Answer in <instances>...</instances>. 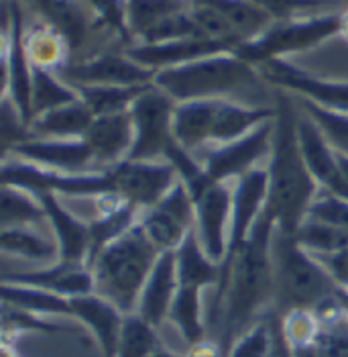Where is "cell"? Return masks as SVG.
<instances>
[{
	"instance_id": "1",
	"label": "cell",
	"mask_w": 348,
	"mask_h": 357,
	"mask_svg": "<svg viewBox=\"0 0 348 357\" xmlns=\"http://www.w3.org/2000/svg\"><path fill=\"white\" fill-rule=\"evenodd\" d=\"M273 233L275 225L263 213L242 248L220 266L210 321L218 323V343L224 354L244 331L263 319L261 312L273 304Z\"/></svg>"
},
{
	"instance_id": "2",
	"label": "cell",
	"mask_w": 348,
	"mask_h": 357,
	"mask_svg": "<svg viewBox=\"0 0 348 357\" xmlns=\"http://www.w3.org/2000/svg\"><path fill=\"white\" fill-rule=\"evenodd\" d=\"M297 119L299 112L294 105L287 98H281L273 116L271 153L265 165L269 192L263 213L273 220L275 229L285 235L297 233L301 222L308 219L312 202L322 190L303 160Z\"/></svg>"
},
{
	"instance_id": "3",
	"label": "cell",
	"mask_w": 348,
	"mask_h": 357,
	"mask_svg": "<svg viewBox=\"0 0 348 357\" xmlns=\"http://www.w3.org/2000/svg\"><path fill=\"white\" fill-rule=\"evenodd\" d=\"M159 255V249L151 243L141 222H136L90 261L94 292L118 306L125 314H133Z\"/></svg>"
},
{
	"instance_id": "4",
	"label": "cell",
	"mask_w": 348,
	"mask_h": 357,
	"mask_svg": "<svg viewBox=\"0 0 348 357\" xmlns=\"http://www.w3.org/2000/svg\"><path fill=\"white\" fill-rule=\"evenodd\" d=\"M271 253L275 274V314L281 317L297 308L314 310L326 298L340 292L324 266L299 245L295 235H285L275 229Z\"/></svg>"
},
{
	"instance_id": "5",
	"label": "cell",
	"mask_w": 348,
	"mask_h": 357,
	"mask_svg": "<svg viewBox=\"0 0 348 357\" xmlns=\"http://www.w3.org/2000/svg\"><path fill=\"white\" fill-rule=\"evenodd\" d=\"M259 70L235 52L216 54L155 72L153 84L175 102L222 98L237 90L255 88Z\"/></svg>"
},
{
	"instance_id": "6",
	"label": "cell",
	"mask_w": 348,
	"mask_h": 357,
	"mask_svg": "<svg viewBox=\"0 0 348 357\" xmlns=\"http://www.w3.org/2000/svg\"><path fill=\"white\" fill-rule=\"evenodd\" d=\"M340 15L342 13H322L273 21L261 35L241 43L235 54L253 66H261L271 59H283V55L306 52L340 35Z\"/></svg>"
},
{
	"instance_id": "7",
	"label": "cell",
	"mask_w": 348,
	"mask_h": 357,
	"mask_svg": "<svg viewBox=\"0 0 348 357\" xmlns=\"http://www.w3.org/2000/svg\"><path fill=\"white\" fill-rule=\"evenodd\" d=\"M175 100L151 84L131 107L134 141L127 160L157 162L165 160L169 149L177 145L173 135V110Z\"/></svg>"
},
{
	"instance_id": "8",
	"label": "cell",
	"mask_w": 348,
	"mask_h": 357,
	"mask_svg": "<svg viewBox=\"0 0 348 357\" xmlns=\"http://www.w3.org/2000/svg\"><path fill=\"white\" fill-rule=\"evenodd\" d=\"M129 31L136 45L204 37L193 21V0H127Z\"/></svg>"
},
{
	"instance_id": "9",
	"label": "cell",
	"mask_w": 348,
	"mask_h": 357,
	"mask_svg": "<svg viewBox=\"0 0 348 357\" xmlns=\"http://www.w3.org/2000/svg\"><path fill=\"white\" fill-rule=\"evenodd\" d=\"M139 222L161 253L177 251L186 237L196 229V202L188 186L177 180L161 196L157 204L141 211Z\"/></svg>"
},
{
	"instance_id": "10",
	"label": "cell",
	"mask_w": 348,
	"mask_h": 357,
	"mask_svg": "<svg viewBox=\"0 0 348 357\" xmlns=\"http://www.w3.org/2000/svg\"><path fill=\"white\" fill-rule=\"evenodd\" d=\"M2 66H4V96L19 109L25 125H31V80L33 68L25 52V17L17 0L4 4L2 33Z\"/></svg>"
},
{
	"instance_id": "11",
	"label": "cell",
	"mask_w": 348,
	"mask_h": 357,
	"mask_svg": "<svg viewBox=\"0 0 348 357\" xmlns=\"http://www.w3.org/2000/svg\"><path fill=\"white\" fill-rule=\"evenodd\" d=\"M271 137L273 119L265 121L241 139L204 149V155L196 158L204 165V172L210 182H230L255 167H261L259 164L271 153Z\"/></svg>"
},
{
	"instance_id": "12",
	"label": "cell",
	"mask_w": 348,
	"mask_h": 357,
	"mask_svg": "<svg viewBox=\"0 0 348 357\" xmlns=\"http://www.w3.org/2000/svg\"><path fill=\"white\" fill-rule=\"evenodd\" d=\"M17 158L59 174H92L102 169L86 139H29L6 151L4 158Z\"/></svg>"
},
{
	"instance_id": "13",
	"label": "cell",
	"mask_w": 348,
	"mask_h": 357,
	"mask_svg": "<svg viewBox=\"0 0 348 357\" xmlns=\"http://www.w3.org/2000/svg\"><path fill=\"white\" fill-rule=\"evenodd\" d=\"M196 202V235L206 255L222 266L232 220V188L228 182H214L193 198Z\"/></svg>"
},
{
	"instance_id": "14",
	"label": "cell",
	"mask_w": 348,
	"mask_h": 357,
	"mask_svg": "<svg viewBox=\"0 0 348 357\" xmlns=\"http://www.w3.org/2000/svg\"><path fill=\"white\" fill-rule=\"evenodd\" d=\"M259 74L267 82L297 92L301 98H308L324 109L348 112V82L322 80L295 68L285 59H271L261 63Z\"/></svg>"
},
{
	"instance_id": "15",
	"label": "cell",
	"mask_w": 348,
	"mask_h": 357,
	"mask_svg": "<svg viewBox=\"0 0 348 357\" xmlns=\"http://www.w3.org/2000/svg\"><path fill=\"white\" fill-rule=\"evenodd\" d=\"M70 86L88 84V86H145L153 84L155 70H149L136 63L129 55L104 54L90 57L80 63H70L57 74Z\"/></svg>"
},
{
	"instance_id": "16",
	"label": "cell",
	"mask_w": 348,
	"mask_h": 357,
	"mask_svg": "<svg viewBox=\"0 0 348 357\" xmlns=\"http://www.w3.org/2000/svg\"><path fill=\"white\" fill-rule=\"evenodd\" d=\"M269 192V176L265 167H255L241 178L235 180L232 186V220H230V237H228V251L226 259H230L242 243L248 239L255 222L265 211ZM222 261V264H224Z\"/></svg>"
},
{
	"instance_id": "17",
	"label": "cell",
	"mask_w": 348,
	"mask_h": 357,
	"mask_svg": "<svg viewBox=\"0 0 348 357\" xmlns=\"http://www.w3.org/2000/svg\"><path fill=\"white\" fill-rule=\"evenodd\" d=\"M297 135H299V147H301L303 160L310 167L312 176L316 178V182L320 184L322 190H328L348 200V186L340 169L338 151L328 143L320 127L303 110L299 112V119H297Z\"/></svg>"
},
{
	"instance_id": "18",
	"label": "cell",
	"mask_w": 348,
	"mask_h": 357,
	"mask_svg": "<svg viewBox=\"0 0 348 357\" xmlns=\"http://www.w3.org/2000/svg\"><path fill=\"white\" fill-rule=\"evenodd\" d=\"M235 50L237 45L228 41L206 39V37H186V39H173V41H163V43H151V45H131L127 50V55L136 63L159 72L165 68L184 66L189 61L208 57V55L226 54Z\"/></svg>"
},
{
	"instance_id": "19",
	"label": "cell",
	"mask_w": 348,
	"mask_h": 357,
	"mask_svg": "<svg viewBox=\"0 0 348 357\" xmlns=\"http://www.w3.org/2000/svg\"><path fill=\"white\" fill-rule=\"evenodd\" d=\"M43 202V208L47 213L49 227L54 231V237L59 243V261L68 264H88L90 261V225L76 217L74 211H70L59 196L54 192L37 194Z\"/></svg>"
},
{
	"instance_id": "20",
	"label": "cell",
	"mask_w": 348,
	"mask_h": 357,
	"mask_svg": "<svg viewBox=\"0 0 348 357\" xmlns=\"http://www.w3.org/2000/svg\"><path fill=\"white\" fill-rule=\"evenodd\" d=\"M70 308H72V319L80 321L94 335V339L102 349V356L116 357L118 339L127 314L96 292L70 298Z\"/></svg>"
},
{
	"instance_id": "21",
	"label": "cell",
	"mask_w": 348,
	"mask_h": 357,
	"mask_svg": "<svg viewBox=\"0 0 348 357\" xmlns=\"http://www.w3.org/2000/svg\"><path fill=\"white\" fill-rule=\"evenodd\" d=\"M84 139L92 147L102 169H110L112 165L125 162L131 153L134 141L131 110L96 116Z\"/></svg>"
},
{
	"instance_id": "22",
	"label": "cell",
	"mask_w": 348,
	"mask_h": 357,
	"mask_svg": "<svg viewBox=\"0 0 348 357\" xmlns=\"http://www.w3.org/2000/svg\"><path fill=\"white\" fill-rule=\"evenodd\" d=\"M2 282H15L43 288L63 298H74L94 292V275L88 264H68L55 261L52 266H43L39 270H29L19 274H6Z\"/></svg>"
},
{
	"instance_id": "23",
	"label": "cell",
	"mask_w": 348,
	"mask_h": 357,
	"mask_svg": "<svg viewBox=\"0 0 348 357\" xmlns=\"http://www.w3.org/2000/svg\"><path fill=\"white\" fill-rule=\"evenodd\" d=\"M177 288H180V280H177L175 251L161 253L141 292V298L136 304V314L145 319L149 325L159 329L169 319V310L175 301Z\"/></svg>"
},
{
	"instance_id": "24",
	"label": "cell",
	"mask_w": 348,
	"mask_h": 357,
	"mask_svg": "<svg viewBox=\"0 0 348 357\" xmlns=\"http://www.w3.org/2000/svg\"><path fill=\"white\" fill-rule=\"evenodd\" d=\"M49 225H25V227H8L0 233V248L8 255H17L29 261L43 266H52L59 261V243L55 237L45 233Z\"/></svg>"
},
{
	"instance_id": "25",
	"label": "cell",
	"mask_w": 348,
	"mask_h": 357,
	"mask_svg": "<svg viewBox=\"0 0 348 357\" xmlns=\"http://www.w3.org/2000/svg\"><path fill=\"white\" fill-rule=\"evenodd\" d=\"M25 52L31 68H41L54 74H59L65 66L72 63L70 43L45 21H37L31 27H25Z\"/></svg>"
},
{
	"instance_id": "26",
	"label": "cell",
	"mask_w": 348,
	"mask_h": 357,
	"mask_svg": "<svg viewBox=\"0 0 348 357\" xmlns=\"http://www.w3.org/2000/svg\"><path fill=\"white\" fill-rule=\"evenodd\" d=\"M94 119V112L80 98L72 105L59 107L33 119L29 131L31 139H80L86 135Z\"/></svg>"
},
{
	"instance_id": "27",
	"label": "cell",
	"mask_w": 348,
	"mask_h": 357,
	"mask_svg": "<svg viewBox=\"0 0 348 357\" xmlns=\"http://www.w3.org/2000/svg\"><path fill=\"white\" fill-rule=\"evenodd\" d=\"M175 264H177L180 286L208 290V288H216L220 282V266L206 255L196 231H191L186 241L177 248Z\"/></svg>"
},
{
	"instance_id": "28",
	"label": "cell",
	"mask_w": 348,
	"mask_h": 357,
	"mask_svg": "<svg viewBox=\"0 0 348 357\" xmlns=\"http://www.w3.org/2000/svg\"><path fill=\"white\" fill-rule=\"evenodd\" d=\"M35 2L43 21L57 29L70 43L72 52H76L86 41L90 29V17L81 0H35Z\"/></svg>"
},
{
	"instance_id": "29",
	"label": "cell",
	"mask_w": 348,
	"mask_h": 357,
	"mask_svg": "<svg viewBox=\"0 0 348 357\" xmlns=\"http://www.w3.org/2000/svg\"><path fill=\"white\" fill-rule=\"evenodd\" d=\"M202 288H191V286H180L175 301L169 310V323L180 331L182 339L191 345H198L200 341L206 339V319H204V308H202Z\"/></svg>"
},
{
	"instance_id": "30",
	"label": "cell",
	"mask_w": 348,
	"mask_h": 357,
	"mask_svg": "<svg viewBox=\"0 0 348 357\" xmlns=\"http://www.w3.org/2000/svg\"><path fill=\"white\" fill-rule=\"evenodd\" d=\"M2 303L39 314V317H70L72 319L70 298L57 296L54 292H47L35 286L2 282Z\"/></svg>"
},
{
	"instance_id": "31",
	"label": "cell",
	"mask_w": 348,
	"mask_h": 357,
	"mask_svg": "<svg viewBox=\"0 0 348 357\" xmlns=\"http://www.w3.org/2000/svg\"><path fill=\"white\" fill-rule=\"evenodd\" d=\"M0 225L8 227H25V225H49L47 213L39 196L17 186L2 184L0 192Z\"/></svg>"
},
{
	"instance_id": "32",
	"label": "cell",
	"mask_w": 348,
	"mask_h": 357,
	"mask_svg": "<svg viewBox=\"0 0 348 357\" xmlns=\"http://www.w3.org/2000/svg\"><path fill=\"white\" fill-rule=\"evenodd\" d=\"M149 86L151 84H145V86H102V84L88 86V84H78L74 88L80 94L81 102L94 112V116H104V114H116V112L131 110L134 100Z\"/></svg>"
},
{
	"instance_id": "33",
	"label": "cell",
	"mask_w": 348,
	"mask_h": 357,
	"mask_svg": "<svg viewBox=\"0 0 348 357\" xmlns=\"http://www.w3.org/2000/svg\"><path fill=\"white\" fill-rule=\"evenodd\" d=\"M76 100H80V94L76 92L74 86L63 82L54 72L33 68V80H31V114H33V119H37L49 110L72 105Z\"/></svg>"
},
{
	"instance_id": "34",
	"label": "cell",
	"mask_w": 348,
	"mask_h": 357,
	"mask_svg": "<svg viewBox=\"0 0 348 357\" xmlns=\"http://www.w3.org/2000/svg\"><path fill=\"white\" fill-rule=\"evenodd\" d=\"M159 347L161 341L157 327L149 325L136 312L125 317L116 357H151Z\"/></svg>"
},
{
	"instance_id": "35",
	"label": "cell",
	"mask_w": 348,
	"mask_h": 357,
	"mask_svg": "<svg viewBox=\"0 0 348 357\" xmlns=\"http://www.w3.org/2000/svg\"><path fill=\"white\" fill-rule=\"evenodd\" d=\"M299 245L310 253H330L348 249V227H336L316 219H306L295 233Z\"/></svg>"
},
{
	"instance_id": "36",
	"label": "cell",
	"mask_w": 348,
	"mask_h": 357,
	"mask_svg": "<svg viewBox=\"0 0 348 357\" xmlns=\"http://www.w3.org/2000/svg\"><path fill=\"white\" fill-rule=\"evenodd\" d=\"M301 110L320 127L324 137L338 153L348 155V112L324 109L308 98H301Z\"/></svg>"
},
{
	"instance_id": "37",
	"label": "cell",
	"mask_w": 348,
	"mask_h": 357,
	"mask_svg": "<svg viewBox=\"0 0 348 357\" xmlns=\"http://www.w3.org/2000/svg\"><path fill=\"white\" fill-rule=\"evenodd\" d=\"M279 325H281L283 339L287 341V345L292 349L314 343L322 331L314 310H306V308H297V310H290V312L281 314Z\"/></svg>"
},
{
	"instance_id": "38",
	"label": "cell",
	"mask_w": 348,
	"mask_h": 357,
	"mask_svg": "<svg viewBox=\"0 0 348 357\" xmlns=\"http://www.w3.org/2000/svg\"><path fill=\"white\" fill-rule=\"evenodd\" d=\"M273 349V329L271 321L263 317L251 329H246L241 337L230 345L226 357H271Z\"/></svg>"
},
{
	"instance_id": "39",
	"label": "cell",
	"mask_w": 348,
	"mask_h": 357,
	"mask_svg": "<svg viewBox=\"0 0 348 357\" xmlns=\"http://www.w3.org/2000/svg\"><path fill=\"white\" fill-rule=\"evenodd\" d=\"M29 331H43V333H55L59 331V325H55L52 321H47L45 317L33 314L27 310L15 308L10 304L2 303V333H4V341L10 335H21Z\"/></svg>"
},
{
	"instance_id": "40",
	"label": "cell",
	"mask_w": 348,
	"mask_h": 357,
	"mask_svg": "<svg viewBox=\"0 0 348 357\" xmlns=\"http://www.w3.org/2000/svg\"><path fill=\"white\" fill-rule=\"evenodd\" d=\"M100 25H106L125 41H133L129 31V6L127 0H86Z\"/></svg>"
},
{
	"instance_id": "41",
	"label": "cell",
	"mask_w": 348,
	"mask_h": 357,
	"mask_svg": "<svg viewBox=\"0 0 348 357\" xmlns=\"http://www.w3.org/2000/svg\"><path fill=\"white\" fill-rule=\"evenodd\" d=\"M308 219L322 220L336 227H348V200L328 190H320L310 206Z\"/></svg>"
},
{
	"instance_id": "42",
	"label": "cell",
	"mask_w": 348,
	"mask_h": 357,
	"mask_svg": "<svg viewBox=\"0 0 348 357\" xmlns=\"http://www.w3.org/2000/svg\"><path fill=\"white\" fill-rule=\"evenodd\" d=\"M259 8H263L267 15H271L275 21H283V19H294L299 17L306 10L312 8H320V6H334V0H246Z\"/></svg>"
},
{
	"instance_id": "43",
	"label": "cell",
	"mask_w": 348,
	"mask_h": 357,
	"mask_svg": "<svg viewBox=\"0 0 348 357\" xmlns=\"http://www.w3.org/2000/svg\"><path fill=\"white\" fill-rule=\"evenodd\" d=\"M316 347L320 357H348V325L322 329L316 339Z\"/></svg>"
},
{
	"instance_id": "44",
	"label": "cell",
	"mask_w": 348,
	"mask_h": 357,
	"mask_svg": "<svg viewBox=\"0 0 348 357\" xmlns=\"http://www.w3.org/2000/svg\"><path fill=\"white\" fill-rule=\"evenodd\" d=\"M324 270L330 274L334 280V284L348 292V249H340V251H330V253H312Z\"/></svg>"
},
{
	"instance_id": "45",
	"label": "cell",
	"mask_w": 348,
	"mask_h": 357,
	"mask_svg": "<svg viewBox=\"0 0 348 357\" xmlns=\"http://www.w3.org/2000/svg\"><path fill=\"white\" fill-rule=\"evenodd\" d=\"M292 357H320V351L316 347V341L310 343V345H303V347H295L292 349Z\"/></svg>"
},
{
	"instance_id": "46",
	"label": "cell",
	"mask_w": 348,
	"mask_h": 357,
	"mask_svg": "<svg viewBox=\"0 0 348 357\" xmlns=\"http://www.w3.org/2000/svg\"><path fill=\"white\" fill-rule=\"evenodd\" d=\"M340 37H345L348 41V10H342L340 15Z\"/></svg>"
},
{
	"instance_id": "47",
	"label": "cell",
	"mask_w": 348,
	"mask_h": 357,
	"mask_svg": "<svg viewBox=\"0 0 348 357\" xmlns=\"http://www.w3.org/2000/svg\"><path fill=\"white\" fill-rule=\"evenodd\" d=\"M338 162H340V169H342V176H345V180H347V186H348V155H345V153H338Z\"/></svg>"
},
{
	"instance_id": "48",
	"label": "cell",
	"mask_w": 348,
	"mask_h": 357,
	"mask_svg": "<svg viewBox=\"0 0 348 357\" xmlns=\"http://www.w3.org/2000/svg\"><path fill=\"white\" fill-rule=\"evenodd\" d=\"M151 357H184V356H177V354H173L171 349H167V347H163V345H161L159 349H157V351H155Z\"/></svg>"
},
{
	"instance_id": "49",
	"label": "cell",
	"mask_w": 348,
	"mask_h": 357,
	"mask_svg": "<svg viewBox=\"0 0 348 357\" xmlns=\"http://www.w3.org/2000/svg\"><path fill=\"white\" fill-rule=\"evenodd\" d=\"M340 298H342V303H345V306H347V310H348V292L340 290Z\"/></svg>"
}]
</instances>
